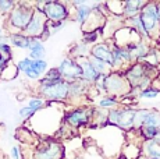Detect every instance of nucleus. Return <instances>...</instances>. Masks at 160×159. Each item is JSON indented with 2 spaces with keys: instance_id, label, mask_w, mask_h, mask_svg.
Returning a JSON list of instances; mask_svg holds the SVG:
<instances>
[{
  "instance_id": "obj_1",
  "label": "nucleus",
  "mask_w": 160,
  "mask_h": 159,
  "mask_svg": "<svg viewBox=\"0 0 160 159\" xmlns=\"http://www.w3.org/2000/svg\"><path fill=\"white\" fill-rule=\"evenodd\" d=\"M68 88L70 84L66 80L60 81H49L42 77L38 81V95L48 102H68Z\"/></svg>"
},
{
  "instance_id": "obj_2",
  "label": "nucleus",
  "mask_w": 160,
  "mask_h": 159,
  "mask_svg": "<svg viewBox=\"0 0 160 159\" xmlns=\"http://www.w3.org/2000/svg\"><path fill=\"white\" fill-rule=\"evenodd\" d=\"M33 10H35V4H31L27 2H17L13 11L8 14L7 20H6L8 33L25 31L31 18H32Z\"/></svg>"
},
{
  "instance_id": "obj_3",
  "label": "nucleus",
  "mask_w": 160,
  "mask_h": 159,
  "mask_svg": "<svg viewBox=\"0 0 160 159\" xmlns=\"http://www.w3.org/2000/svg\"><path fill=\"white\" fill-rule=\"evenodd\" d=\"M138 109L132 106L120 105L107 112V124L121 128L122 131L135 130V115Z\"/></svg>"
},
{
  "instance_id": "obj_4",
  "label": "nucleus",
  "mask_w": 160,
  "mask_h": 159,
  "mask_svg": "<svg viewBox=\"0 0 160 159\" xmlns=\"http://www.w3.org/2000/svg\"><path fill=\"white\" fill-rule=\"evenodd\" d=\"M35 7L43 11L49 23H67L71 16V8L68 3L57 2V0H46V2H36Z\"/></svg>"
},
{
  "instance_id": "obj_5",
  "label": "nucleus",
  "mask_w": 160,
  "mask_h": 159,
  "mask_svg": "<svg viewBox=\"0 0 160 159\" xmlns=\"http://www.w3.org/2000/svg\"><path fill=\"white\" fill-rule=\"evenodd\" d=\"M122 74L127 78L128 84L131 85V90H135L141 84V81L148 75H150L153 80L158 77V67L150 66L146 62H134L128 69L124 70Z\"/></svg>"
},
{
  "instance_id": "obj_6",
  "label": "nucleus",
  "mask_w": 160,
  "mask_h": 159,
  "mask_svg": "<svg viewBox=\"0 0 160 159\" xmlns=\"http://www.w3.org/2000/svg\"><path fill=\"white\" fill-rule=\"evenodd\" d=\"M95 115V108L93 106H85V105H78L77 108L71 109L64 115L63 123L67 124L68 127L74 128H81L92 123Z\"/></svg>"
},
{
  "instance_id": "obj_7",
  "label": "nucleus",
  "mask_w": 160,
  "mask_h": 159,
  "mask_svg": "<svg viewBox=\"0 0 160 159\" xmlns=\"http://www.w3.org/2000/svg\"><path fill=\"white\" fill-rule=\"evenodd\" d=\"M149 41H155L160 33V21L158 14V2H148L139 14Z\"/></svg>"
},
{
  "instance_id": "obj_8",
  "label": "nucleus",
  "mask_w": 160,
  "mask_h": 159,
  "mask_svg": "<svg viewBox=\"0 0 160 159\" xmlns=\"http://www.w3.org/2000/svg\"><path fill=\"white\" fill-rule=\"evenodd\" d=\"M106 85V95L116 96L121 100V98H125L131 94V85L128 84L127 78L120 71H112L104 78Z\"/></svg>"
},
{
  "instance_id": "obj_9",
  "label": "nucleus",
  "mask_w": 160,
  "mask_h": 159,
  "mask_svg": "<svg viewBox=\"0 0 160 159\" xmlns=\"http://www.w3.org/2000/svg\"><path fill=\"white\" fill-rule=\"evenodd\" d=\"M64 146L54 140H46L36 145L33 151V159H63Z\"/></svg>"
},
{
  "instance_id": "obj_10",
  "label": "nucleus",
  "mask_w": 160,
  "mask_h": 159,
  "mask_svg": "<svg viewBox=\"0 0 160 159\" xmlns=\"http://www.w3.org/2000/svg\"><path fill=\"white\" fill-rule=\"evenodd\" d=\"M143 126L160 130V112L153 109H138L135 115V131Z\"/></svg>"
},
{
  "instance_id": "obj_11",
  "label": "nucleus",
  "mask_w": 160,
  "mask_h": 159,
  "mask_svg": "<svg viewBox=\"0 0 160 159\" xmlns=\"http://www.w3.org/2000/svg\"><path fill=\"white\" fill-rule=\"evenodd\" d=\"M48 24H49V21L43 14V11L35 7L32 18H31L28 27L25 28L24 33H25L27 36H29V38H41L43 31L46 29V27H48Z\"/></svg>"
},
{
  "instance_id": "obj_12",
  "label": "nucleus",
  "mask_w": 160,
  "mask_h": 159,
  "mask_svg": "<svg viewBox=\"0 0 160 159\" xmlns=\"http://www.w3.org/2000/svg\"><path fill=\"white\" fill-rule=\"evenodd\" d=\"M57 69L60 70L63 80H66L67 82H71V81H75V80L82 78V70H81V67H79L78 62L70 56L64 57L60 62V64L57 66Z\"/></svg>"
},
{
  "instance_id": "obj_13",
  "label": "nucleus",
  "mask_w": 160,
  "mask_h": 159,
  "mask_svg": "<svg viewBox=\"0 0 160 159\" xmlns=\"http://www.w3.org/2000/svg\"><path fill=\"white\" fill-rule=\"evenodd\" d=\"M70 88H68V102L67 103H79L84 98H88V94L91 91L92 85H89L87 81H84L82 78L75 80V81L68 82Z\"/></svg>"
},
{
  "instance_id": "obj_14",
  "label": "nucleus",
  "mask_w": 160,
  "mask_h": 159,
  "mask_svg": "<svg viewBox=\"0 0 160 159\" xmlns=\"http://www.w3.org/2000/svg\"><path fill=\"white\" fill-rule=\"evenodd\" d=\"M127 50H130V53L132 54V59L134 62H143L148 56H149L152 46L148 44V41L145 39H141L138 42H132L128 46H125Z\"/></svg>"
},
{
  "instance_id": "obj_15",
  "label": "nucleus",
  "mask_w": 160,
  "mask_h": 159,
  "mask_svg": "<svg viewBox=\"0 0 160 159\" xmlns=\"http://www.w3.org/2000/svg\"><path fill=\"white\" fill-rule=\"evenodd\" d=\"M91 56L109 63L112 67V41L98 42L96 45H93L91 48Z\"/></svg>"
},
{
  "instance_id": "obj_16",
  "label": "nucleus",
  "mask_w": 160,
  "mask_h": 159,
  "mask_svg": "<svg viewBox=\"0 0 160 159\" xmlns=\"http://www.w3.org/2000/svg\"><path fill=\"white\" fill-rule=\"evenodd\" d=\"M146 0H127L122 2V17L124 20L138 17L142 11V8L146 6Z\"/></svg>"
},
{
  "instance_id": "obj_17",
  "label": "nucleus",
  "mask_w": 160,
  "mask_h": 159,
  "mask_svg": "<svg viewBox=\"0 0 160 159\" xmlns=\"http://www.w3.org/2000/svg\"><path fill=\"white\" fill-rule=\"evenodd\" d=\"M82 70V80L87 81L89 85H93L96 82V80L99 78V74L95 71L93 66L89 62V57H84V59H78L77 60Z\"/></svg>"
},
{
  "instance_id": "obj_18",
  "label": "nucleus",
  "mask_w": 160,
  "mask_h": 159,
  "mask_svg": "<svg viewBox=\"0 0 160 159\" xmlns=\"http://www.w3.org/2000/svg\"><path fill=\"white\" fill-rule=\"evenodd\" d=\"M93 4L95 3H88L85 2L82 6L75 7V14H74V21L78 23L81 27H84L87 24V21L91 18L93 14Z\"/></svg>"
},
{
  "instance_id": "obj_19",
  "label": "nucleus",
  "mask_w": 160,
  "mask_h": 159,
  "mask_svg": "<svg viewBox=\"0 0 160 159\" xmlns=\"http://www.w3.org/2000/svg\"><path fill=\"white\" fill-rule=\"evenodd\" d=\"M28 50H29L28 57L31 60H43L46 56V48L41 38H31Z\"/></svg>"
},
{
  "instance_id": "obj_20",
  "label": "nucleus",
  "mask_w": 160,
  "mask_h": 159,
  "mask_svg": "<svg viewBox=\"0 0 160 159\" xmlns=\"http://www.w3.org/2000/svg\"><path fill=\"white\" fill-rule=\"evenodd\" d=\"M141 155L148 159H160V142L155 141V140L142 141Z\"/></svg>"
},
{
  "instance_id": "obj_21",
  "label": "nucleus",
  "mask_w": 160,
  "mask_h": 159,
  "mask_svg": "<svg viewBox=\"0 0 160 159\" xmlns=\"http://www.w3.org/2000/svg\"><path fill=\"white\" fill-rule=\"evenodd\" d=\"M7 38H8V44L11 45V48H17V49H29L31 38H29V36H27L24 32L7 33Z\"/></svg>"
},
{
  "instance_id": "obj_22",
  "label": "nucleus",
  "mask_w": 160,
  "mask_h": 159,
  "mask_svg": "<svg viewBox=\"0 0 160 159\" xmlns=\"http://www.w3.org/2000/svg\"><path fill=\"white\" fill-rule=\"evenodd\" d=\"M68 56L72 57V59H75V60L84 59V57H89L91 56V46L85 44L84 41H79L70 48Z\"/></svg>"
},
{
  "instance_id": "obj_23",
  "label": "nucleus",
  "mask_w": 160,
  "mask_h": 159,
  "mask_svg": "<svg viewBox=\"0 0 160 159\" xmlns=\"http://www.w3.org/2000/svg\"><path fill=\"white\" fill-rule=\"evenodd\" d=\"M124 25L132 28L135 32L138 33V35L142 36L145 41H149V36H148V33L145 31V27H143V24H142V21H141L139 16L134 17V18H130V20H124Z\"/></svg>"
},
{
  "instance_id": "obj_24",
  "label": "nucleus",
  "mask_w": 160,
  "mask_h": 159,
  "mask_svg": "<svg viewBox=\"0 0 160 159\" xmlns=\"http://www.w3.org/2000/svg\"><path fill=\"white\" fill-rule=\"evenodd\" d=\"M121 105V100L116 96H110V95H104L99 99L98 102V108L102 109V110H110V109H114L117 106Z\"/></svg>"
},
{
  "instance_id": "obj_25",
  "label": "nucleus",
  "mask_w": 160,
  "mask_h": 159,
  "mask_svg": "<svg viewBox=\"0 0 160 159\" xmlns=\"http://www.w3.org/2000/svg\"><path fill=\"white\" fill-rule=\"evenodd\" d=\"M89 62H91V64L93 66V69H95V71H96L99 75H107V74H110V73L113 71L109 63L96 59V57L89 56Z\"/></svg>"
},
{
  "instance_id": "obj_26",
  "label": "nucleus",
  "mask_w": 160,
  "mask_h": 159,
  "mask_svg": "<svg viewBox=\"0 0 160 159\" xmlns=\"http://www.w3.org/2000/svg\"><path fill=\"white\" fill-rule=\"evenodd\" d=\"M103 28H104V27H103ZM103 28L93 29V31H84V32H82V41L92 48L93 45L98 44L100 35H103Z\"/></svg>"
},
{
  "instance_id": "obj_27",
  "label": "nucleus",
  "mask_w": 160,
  "mask_h": 159,
  "mask_svg": "<svg viewBox=\"0 0 160 159\" xmlns=\"http://www.w3.org/2000/svg\"><path fill=\"white\" fill-rule=\"evenodd\" d=\"M28 106L32 109V110H35L36 113H38V112L43 110L46 106H48V100H45L42 96L36 95V96H32L28 100Z\"/></svg>"
},
{
  "instance_id": "obj_28",
  "label": "nucleus",
  "mask_w": 160,
  "mask_h": 159,
  "mask_svg": "<svg viewBox=\"0 0 160 159\" xmlns=\"http://www.w3.org/2000/svg\"><path fill=\"white\" fill-rule=\"evenodd\" d=\"M31 69H32L33 73H36V74L39 75V77H43L46 74V71L49 70V63L46 62V60H32V66H31Z\"/></svg>"
},
{
  "instance_id": "obj_29",
  "label": "nucleus",
  "mask_w": 160,
  "mask_h": 159,
  "mask_svg": "<svg viewBox=\"0 0 160 159\" xmlns=\"http://www.w3.org/2000/svg\"><path fill=\"white\" fill-rule=\"evenodd\" d=\"M159 95H160V88L155 87V85L152 84L149 88L141 91V92L138 94V98H141V99H155V98H158Z\"/></svg>"
},
{
  "instance_id": "obj_30",
  "label": "nucleus",
  "mask_w": 160,
  "mask_h": 159,
  "mask_svg": "<svg viewBox=\"0 0 160 159\" xmlns=\"http://www.w3.org/2000/svg\"><path fill=\"white\" fill-rule=\"evenodd\" d=\"M15 4H17V2H13V0H0V16L7 17L13 11Z\"/></svg>"
},
{
  "instance_id": "obj_31",
  "label": "nucleus",
  "mask_w": 160,
  "mask_h": 159,
  "mask_svg": "<svg viewBox=\"0 0 160 159\" xmlns=\"http://www.w3.org/2000/svg\"><path fill=\"white\" fill-rule=\"evenodd\" d=\"M43 78L49 80V81H60V80H63L60 70H58L57 67H50V69L46 71V74L43 75Z\"/></svg>"
},
{
  "instance_id": "obj_32",
  "label": "nucleus",
  "mask_w": 160,
  "mask_h": 159,
  "mask_svg": "<svg viewBox=\"0 0 160 159\" xmlns=\"http://www.w3.org/2000/svg\"><path fill=\"white\" fill-rule=\"evenodd\" d=\"M18 115H20V117L24 119V120H29V119H32L33 116L36 115V112L32 110V109L27 105V106H22V108L18 110Z\"/></svg>"
},
{
  "instance_id": "obj_33",
  "label": "nucleus",
  "mask_w": 160,
  "mask_h": 159,
  "mask_svg": "<svg viewBox=\"0 0 160 159\" xmlns=\"http://www.w3.org/2000/svg\"><path fill=\"white\" fill-rule=\"evenodd\" d=\"M0 54L8 59H13V48L8 42H0Z\"/></svg>"
},
{
  "instance_id": "obj_34",
  "label": "nucleus",
  "mask_w": 160,
  "mask_h": 159,
  "mask_svg": "<svg viewBox=\"0 0 160 159\" xmlns=\"http://www.w3.org/2000/svg\"><path fill=\"white\" fill-rule=\"evenodd\" d=\"M31 64H32V60H31L29 57L27 56V57H24V59H21L20 62L15 64V66H17V70H18V71L24 74V73H25L27 70H28L29 67H31Z\"/></svg>"
},
{
  "instance_id": "obj_35",
  "label": "nucleus",
  "mask_w": 160,
  "mask_h": 159,
  "mask_svg": "<svg viewBox=\"0 0 160 159\" xmlns=\"http://www.w3.org/2000/svg\"><path fill=\"white\" fill-rule=\"evenodd\" d=\"M64 27H66V23H49L48 24V28H49V31H50V35H54V33L60 32Z\"/></svg>"
},
{
  "instance_id": "obj_36",
  "label": "nucleus",
  "mask_w": 160,
  "mask_h": 159,
  "mask_svg": "<svg viewBox=\"0 0 160 159\" xmlns=\"http://www.w3.org/2000/svg\"><path fill=\"white\" fill-rule=\"evenodd\" d=\"M11 159H20V148L18 146L11 148Z\"/></svg>"
},
{
  "instance_id": "obj_37",
  "label": "nucleus",
  "mask_w": 160,
  "mask_h": 159,
  "mask_svg": "<svg viewBox=\"0 0 160 159\" xmlns=\"http://www.w3.org/2000/svg\"><path fill=\"white\" fill-rule=\"evenodd\" d=\"M158 14H159V21H160V2H158Z\"/></svg>"
},
{
  "instance_id": "obj_38",
  "label": "nucleus",
  "mask_w": 160,
  "mask_h": 159,
  "mask_svg": "<svg viewBox=\"0 0 160 159\" xmlns=\"http://www.w3.org/2000/svg\"><path fill=\"white\" fill-rule=\"evenodd\" d=\"M138 159H148V158H145V156H142V155H139V156H138Z\"/></svg>"
},
{
  "instance_id": "obj_39",
  "label": "nucleus",
  "mask_w": 160,
  "mask_h": 159,
  "mask_svg": "<svg viewBox=\"0 0 160 159\" xmlns=\"http://www.w3.org/2000/svg\"><path fill=\"white\" fill-rule=\"evenodd\" d=\"M0 75H2V73H0Z\"/></svg>"
},
{
  "instance_id": "obj_40",
  "label": "nucleus",
  "mask_w": 160,
  "mask_h": 159,
  "mask_svg": "<svg viewBox=\"0 0 160 159\" xmlns=\"http://www.w3.org/2000/svg\"><path fill=\"white\" fill-rule=\"evenodd\" d=\"M0 159H2V156H0Z\"/></svg>"
}]
</instances>
